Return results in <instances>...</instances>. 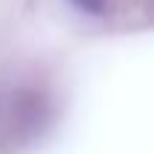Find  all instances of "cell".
I'll return each mask as SVG.
<instances>
[{"label":"cell","mask_w":154,"mask_h":154,"mask_svg":"<svg viewBox=\"0 0 154 154\" xmlns=\"http://www.w3.org/2000/svg\"><path fill=\"white\" fill-rule=\"evenodd\" d=\"M69 6L86 17H97V20H111L117 14V0H69Z\"/></svg>","instance_id":"1"}]
</instances>
